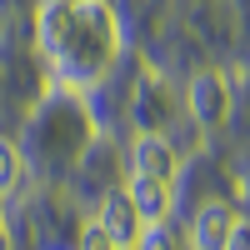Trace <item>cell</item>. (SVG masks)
<instances>
[{
	"label": "cell",
	"mask_w": 250,
	"mask_h": 250,
	"mask_svg": "<svg viewBox=\"0 0 250 250\" xmlns=\"http://www.w3.org/2000/svg\"><path fill=\"white\" fill-rule=\"evenodd\" d=\"M40 50L65 85L100 80L120 55V20L110 0H45L40 5Z\"/></svg>",
	"instance_id": "cell-1"
},
{
	"label": "cell",
	"mask_w": 250,
	"mask_h": 250,
	"mask_svg": "<svg viewBox=\"0 0 250 250\" xmlns=\"http://www.w3.org/2000/svg\"><path fill=\"white\" fill-rule=\"evenodd\" d=\"M190 115L205 130H210V125H225V115H230V80L220 70H200L190 80Z\"/></svg>",
	"instance_id": "cell-2"
},
{
	"label": "cell",
	"mask_w": 250,
	"mask_h": 250,
	"mask_svg": "<svg viewBox=\"0 0 250 250\" xmlns=\"http://www.w3.org/2000/svg\"><path fill=\"white\" fill-rule=\"evenodd\" d=\"M235 225H240V215L230 210V205L205 200L195 210V220H190V250H225L230 235H235Z\"/></svg>",
	"instance_id": "cell-3"
},
{
	"label": "cell",
	"mask_w": 250,
	"mask_h": 250,
	"mask_svg": "<svg viewBox=\"0 0 250 250\" xmlns=\"http://www.w3.org/2000/svg\"><path fill=\"white\" fill-rule=\"evenodd\" d=\"M130 175L135 180H160V185H175V150L165 135H140L135 140V155H130Z\"/></svg>",
	"instance_id": "cell-4"
},
{
	"label": "cell",
	"mask_w": 250,
	"mask_h": 250,
	"mask_svg": "<svg viewBox=\"0 0 250 250\" xmlns=\"http://www.w3.org/2000/svg\"><path fill=\"white\" fill-rule=\"evenodd\" d=\"M100 225L110 230V240H115L120 250H130V245L140 240L145 220H140V210H135L130 190H110V195H105V205H100Z\"/></svg>",
	"instance_id": "cell-5"
},
{
	"label": "cell",
	"mask_w": 250,
	"mask_h": 250,
	"mask_svg": "<svg viewBox=\"0 0 250 250\" xmlns=\"http://www.w3.org/2000/svg\"><path fill=\"white\" fill-rule=\"evenodd\" d=\"M20 180H25V160L10 140H0V195H15Z\"/></svg>",
	"instance_id": "cell-6"
},
{
	"label": "cell",
	"mask_w": 250,
	"mask_h": 250,
	"mask_svg": "<svg viewBox=\"0 0 250 250\" xmlns=\"http://www.w3.org/2000/svg\"><path fill=\"white\" fill-rule=\"evenodd\" d=\"M80 250H120V245L110 240V230H105L100 220H90L85 230H80Z\"/></svg>",
	"instance_id": "cell-7"
},
{
	"label": "cell",
	"mask_w": 250,
	"mask_h": 250,
	"mask_svg": "<svg viewBox=\"0 0 250 250\" xmlns=\"http://www.w3.org/2000/svg\"><path fill=\"white\" fill-rule=\"evenodd\" d=\"M140 250H175V240H170V230H165V220L160 225H145L140 230V240H135Z\"/></svg>",
	"instance_id": "cell-8"
},
{
	"label": "cell",
	"mask_w": 250,
	"mask_h": 250,
	"mask_svg": "<svg viewBox=\"0 0 250 250\" xmlns=\"http://www.w3.org/2000/svg\"><path fill=\"white\" fill-rule=\"evenodd\" d=\"M225 250H250V225H245V220L235 225V235H230V245H225Z\"/></svg>",
	"instance_id": "cell-9"
},
{
	"label": "cell",
	"mask_w": 250,
	"mask_h": 250,
	"mask_svg": "<svg viewBox=\"0 0 250 250\" xmlns=\"http://www.w3.org/2000/svg\"><path fill=\"white\" fill-rule=\"evenodd\" d=\"M0 250H10V220H5V210H0Z\"/></svg>",
	"instance_id": "cell-10"
}]
</instances>
